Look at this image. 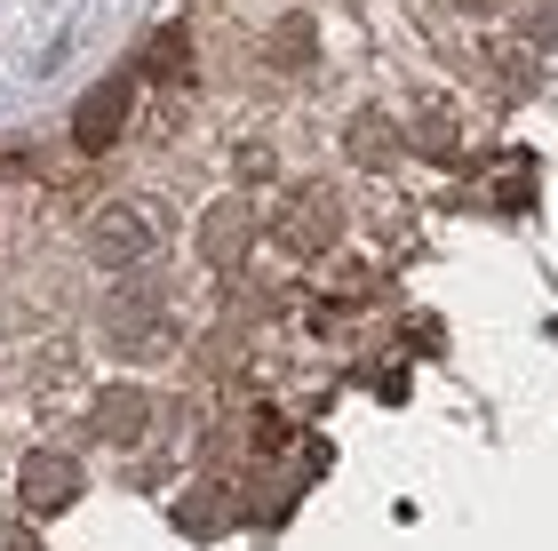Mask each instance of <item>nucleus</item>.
Here are the masks:
<instances>
[{"label":"nucleus","instance_id":"nucleus-13","mask_svg":"<svg viewBox=\"0 0 558 551\" xmlns=\"http://www.w3.org/2000/svg\"><path fill=\"white\" fill-rule=\"evenodd\" d=\"M463 9H495V0H463Z\"/></svg>","mask_w":558,"mask_h":551},{"label":"nucleus","instance_id":"nucleus-1","mask_svg":"<svg viewBox=\"0 0 558 551\" xmlns=\"http://www.w3.org/2000/svg\"><path fill=\"white\" fill-rule=\"evenodd\" d=\"M168 240H175V216H168V200H151V192H120L88 216V256L105 272H151L168 256Z\"/></svg>","mask_w":558,"mask_h":551},{"label":"nucleus","instance_id":"nucleus-4","mask_svg":"<svg viewBox=\"0 0 558 551\" xmlns=\"http://www.w3.org/2000/svg\"><path fill=\"white\" fill-rule=\"evenodd\" d=\"M136 105V72H112V81H96L81 96V112H72V136H81V153H105V144L120 136V120H129Z\"/></svg>","mask_w":558,"mask_h":551},{"label":"nucleus","instance_id":"nucleus-10","mask_svg":"<svg viewBox=\"0 0 558 551\" xmlns=\"http://www.w3.org/2000/svg\"><path fill=\"white\" fill-rule=\"evenodd\" d=\"M175 528H184V536H216V528H223V495H216V488H192L184 512H175Z\"/></svg>","mask_w":558,"mask_h":551},{"label":"nucleus","instance_id":"nucleus-6","mask_svg":"<svg viewBox=\"0 0 558 551\" xmlns=\"http://www.w3.org/2000/svg\"><path fill=\"white\" fill-rule=\"evenodd\" d=\"M144 416H151V399H144L136 384H112V392H105V408H96V432H105V440H136V432H144Z\"/></svg>","mask_w":558,"mask_h":551},{"label":"nucleus","instance_id":"nucleus-9","mask_svg":"<svg viewBox=\"0 0 558 551\" xmlns=\"http://www.w3.org/2000/svg\"><path fill=\"white\" fill-rule=\"evenodd\" d=\"M264 57H271L279 72H312V16H288V24L264 40Z\"/></svg>","mask_w":558,"mask_h":551},{"label":"nucleus","instance_id":"nucleus-3","mask_svg":"<svg viewBox=\"0 0 558 551\" xmlns=\"http://www.w3.org/2000/svg\"><path fill=\"white\" fill-rule=\"evenodd\" d=\"M271 232H279V248H288V256H327V248H336V232H343V208L327 200V184H303Z\"/></svg>","mask_w":558,"mask_h":551},{"label":"nucleus","instance_id":"nucleus-2","mask_svg":"<svg viewBox=\"0 0 558 551\" xmlns=\"http://www.w3.org/2000/svg\"><path fill=\"white\" fill-rule=\"evenodd\" d=\"M96 336H105V352L112 360H168L175 352V312H168V296H151V288H112L105 296V312H96Z\"/></svg>","mask_w":558,"mask_h":551},{"label":"nucleus","instance_id":"nucleus-12","mask_svg":"<svg viewBox=\"0 0 558 551\" xmlns=\"http://www.w3.org/2000/svg\"><path fill=\"white\" fill-rule=\"evenodd\" d=\"M415 144H423L430 160H447V153H454V136H447V112H423V136H415Z\"/></svg>","mask_w":558,"mask_h":551},{"label":"nucleus","instance_id":"nucleus-8","mask_svg":"<svg viewBox=\"0 0 558 551\" xmlns=\"http://www.w3.org/2000/svg\"><path fill=\"white\" fill-rule=\"evenodd\" d=\"M391 153H399V129H391L384 112H360V120H351V160H360V168H384Z\"/></svg>","mask_w":558,"mask_h":551},{"label":"nucleus","instance_id":"nucleus-5","mask_svg":"<svg viewBox=\"0 0 558 551\" xmlns=\"http://www.w3.org/2000/svg\"><path fill=\"white\" fill-rule=\"evenodd\" d=\"M24 512H57V504H72L81 495V464L64 456V447H40V456H24Z\"/></svg>","mask_w":558,"mask_h":551},{"label":"nucleus","instance_id":"nucleus-11","mask_svg":"<svg viewBox=\"0 0 558 551\" xmlns=\"http://www.w3.org/2000/svg\"><path fill=\"white\" fill-rule=\"evenodd\" d=\"M240 224H247V208L232 200V208H223L216 224H208V240H216V264H232V248H240Z\"/></svg>","mask_w":558,"mask_h":551},{"label":"nucleus","instance_id":"nucleus-7","mask_svg":"<svg viewBox=\"0 0 558 551\" xmlns=\"http://www.w3.org/2000/svg\"><path fill=\"white\" fill-rule=\"evenodd\" d=\"M136 64L151 72V81H184V72H192V40H184V24H160Z\"/></svg>","mask_w":558,"mask_h":551}]
</instances>
